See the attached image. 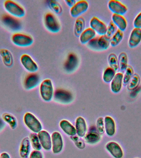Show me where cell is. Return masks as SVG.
Returning a JSON list of instances; mask_svg holds the SVG:
<instances>
[{"instance_id":"1","label":"cell","mask_w":141,"mask_h":158,"mask_svg":"<svg viewBox=\"0 0 141 158\" xmlns=\"http://www.w3.org/2000/svg\"><path fill=\"white\" fill-rule=\"evenodd\" d=\"M4 6L6 12L12 17L22 18L25 15V10L23 7L14 1H6L4 3Z\"/></svg>"},{"instance_id":"2","label":"cell","mask_w":141,"mask_h":158,"mask_svg":"<svg viewBox=\"0 0 141 158\" xmlns=\"http://www.w3.org/2000/svg\"><path fill=\"white\" fill-rule=\"evenodd\" d=\"M23 120L27 128L33 133H38L42 131L41 123L33 114L26 112L24 116Z\"/></svg>"},{"instance_id":"3","label":"cell","mask_w":141,"mask_h":158,"mask_svg":"<svg viewBox=\"0 0 141 158\" xmlns=\"http://www.w3.org/2000/svg\"><path fill=\"white\" fill-rule=\"evenodd\" d=\"M40 92L44 101H49L52 100L54 94V89L50 79H45L42 81L40 86Z\"/></svg>"},{"instance_id":"4","label":"cell","mask_w":141,"mask_h":158,"mask_svg":"<svg viewBox=\"0 0 141 158\" xmlns=\"http://www.w3.org/2000/svg\"><path fill=\"white\" fill-rule=\"evenodd\" d=\"M45 25L48 31L52 33H56L61 29L60 23L53 14L49 12L45 17Z\"/></svg>"},{"instance_id":"5","label":"cell","mask_w":141,"mask_h":158,"mask_svg":"<svg viewBox=\"0 0 141 158\" xmlns=\"http://www.w3.org/2000/svg\"><path fill=\"white\" fill-rule=\"evenodd\" d=\"M12 41L13 44L19 47H27L33 43V39L30 35L21 33H16L12 35Z\"/></svg>"},{"instance_id":"6","label":"cell","mask_w":141,"mask_h":158,"mask_svg":"<svg viewBox=\"0 0 141 158\" xmlns=\"http://www.w3.org/2000/svg\"><path fill=\"white\" fill-rule=\"evenodd\" d=\"M89 4L87 1L82 0L77 2L70 9V14L73 17H79L87 10Z\"/></svg>"},{"instance_id":"7","label":"cell","mask_w":141,"mask_h":158,"mask_svg":"<svg viewBox=\"0 0 141 158\" xmlns=\"http://www.w3.org/2000/svg\"><path fill=\"white\" fill-rule=\"evenodd\" d=\"M2 21L5 26L14 31H18L21 29V24L19 21L10 15H5L2 16Z\"/></svg>"},{"instance_id":"8","label":"cell","mask_w":141,"mask_h":158,"mask_svg":"<svg viewBox=\"0 0 141 158\" xmlns=\"http://www.w3.org/2000/svg\"><path fill=\"white\" fill-rule=\"evenodd\" d=\"M20 61L24 69L29 72L34 73L38 70V66L36 63L28 54L22 55L20 58Z\"/></svg>"},{"instance_id":"9","label":"cell","mask_w":141,"mask_h":158,"mask_svg":"<svg viewBox=\"0 0 141 158\" xmlns=\"http://www.w3.org/2000/svg\"><path fill=\"white\" fill-rule=\"evenodd\" d=\"M109 9L114 14L123 15L127 11V8L125 5L119 1L111 0L109 1L108 4Z\"/></svg>"},{"instance_id":"10","label":"cell","mask_w":141,"mask_h":158,"mask_svg":"<svg viewBox=\"0 0 141 158\" xmlns=\"http://www.w3.org/2000/svg\"><path fill=\"white\" fill-rule=\"evenodd\" d=\"M90 28L100 35H105L107 31V27L106 24L99 19L97 17H94L90 20Z\"/></svg>"},{"instance_id":"11","label":"cell","mask_w":141,"mask_h":158,"mask_svg":"<svg viewBox=\"0 0 141 158\" xmlns=\"http://www.w3.org/2000/svg\"><path fill=\"white\" fill-rule=\"evenodd\" d=\"M52 149L54 154H58L62 151L63 148V140L61 134L55 131L51 135Z\"/></svg>"},{"instance_id":"12","label":"cell","mask_w":141,"mask_h":158,"mask_svg":"<svg viewBox=\"0 0 141 158\" xmlns=\"http://www.w3.org/2000/svg\"><path fill=\"white\" fill-rule=\"evenodd\" d=\"M106 148L110 154L114 158H122L124 156L123 151L117 142L110 141L106 144Z\"/></svg>"},{"instance_id":"13","label":"cell","mask_w":141,"mask_h":158,"mask_svg":"<svg viewBox=\"0 0 141 158\" xmlns=\"http://www.w3.org/2000/svg\"><path fill=\"white\" fill-rule=\"evenodd\" d=\"M79 59L74 53H70L64 65V69L67 72L71 73L75 71L79 65Z\"/></svg>"},{"instance_id":"14","label":"cell","mask_w":141,"mask_h":158,"mask_svg":"<svg viewBox=\"0 0 141 158\" xmlns=\"http://www.w3.org/2000/svg\"><path fill=\"white\" fill-rule=\"evenodd\" d=\"M39 82V75L36 73H31L26 77L24 82V86L26 89L30 90L36 87Z\"/></svg>"},{"instance_id":"15","label":"cell","mask_w":141,"mask_h":158,"mask_svg":"<svg viewBox=\"0 0 141 158\" xmlns=\"http://www.w3.org/2000/svg\"><path fill=\"white\" fill-rule=\"evenodd\" d=\"M38 136L42 148L46 150L52 148V140L50 135L47 131H41L38 133Z\"/></svg>"},{"instance_id":"16","label":"cell","mask_w":141,"mask_h":158,"mask_svg":"<svg viewBox=\"0 0 141 158\" xmlns=\"http://www.w3.org/2000/svg\"><path fill=\"white\" fill-rule=\"evenodd\" d=\"M54 99L62 103H68L72 99V95L70 92L63 89H58L54 94Z\"/></svg>"},{"instance_id":"17","label":"cell","mask_w":141,"mask_h":158,"mask_svg":"<svg viewBox=\"0 0 141 158\" xmlns=\"http://www.w3.org/2000/svg\"><path fill=\"white\" fill-rule=\"evenodd\" d=\"M141 41V29L135 28L132 30L129 38L128 45L130 48H136Z\"/></svg>"},{"instance_id":"18","label":"cell","mask_w":141,"mask_h":158,"mask_svg":"<svg viewBox=\"0 0 141 158\" xmlns=\"http://www.w3.org/2000/svg\"><path fill=\"white\" fill-rule=\"evenodd\" d=\"M123 74L122 73H118L111 81V89L114 93H118L121 91L123 84Z\"/></svg>"},{"instance_id":"19","label":"cell","mask_w":141,"mask_h":158,"mask_svg":"<svg viewBox=\"0 0 141 158\" xmlns=\"http://www.w3.org/2000/svg\"><path fill=\"white\" fill-rule=\"evenodd\" d=\"M31 144L29 138L25 137L23 138L20 145L19 154L22 158H27L30 153Z\"/></svg>"},{"instance_id":"20","label":"cell","mask_w":141,"mask_h":158,"mask_svg":"<svg viewBox=\"0 0 141 158\" xmlns=\"http://www.w3.org/2000/svg\"><path fill=\"white\" fill-rule=\"evenodd\" d=\"M105 131L109 136H113L116 133V127L114 120L110 117L107 116L104 118Z\"/></svg>"},{"instance_id":"21","label":"cell","mask_w":141,"mask_h":158,"mask_svg":"<svg viewBox=\"0 0 141 158\" xmlns=\"http://www.w3.org/2000/svg\"><path fill=\"white\" fill-rule=\"evenodd\" d=\"M75 129L76 133L79 137H83L86 135L87 124L86 121L83 117H79L75 121Z\"/></svg>"},{"instance_id":"22","label":"cell","mask_w":141,"mask_h":158,"mask_svg":"<svg viewBox=\"0 0 141 158\" xmlns=\"http://www.w3.org/2000/svg\"><path fill=\"white\" fill-rule=\"evenodd\" d=\"M0 55L4 64L7 67H11L13 64V57L12 53L6 49H0Z\"/></svg>"},{"instance_id":"23","label":"cell","mask_w":141,"mask_h":158,"mask_svg":"<svg viewBox=\"0 0 141 158\" xmlns=\"http://www.w3.org/2000/svg\"><path fill=\"white\" fill-rule=\"evenodd\" d=\"M112 20L120 31L123 32L126 30L127 27V22L123 16L113 14L112 16Z\"/></svg>"},{"instance_id":"24","label":"cell","mask_w":141,"mask_h":158,"mask_svg":"<svg viewBox=\"0 0 141 158\" xmlns=\"http://www.w3.org/2000/svg\"><path fill=\"white\" fill-rule=\"evenodd\" d=\"M96 33L91 28L84 30L80 36V41L82 44H87L96 37Z\"/></svg>"},{"instance_id":"25","label":"cell","mask_w":141,"mask_h":158,"mask_svg":"<svg viewBox=\"0 0 141 158\" xmlns=\"http://www.w3.org/2000/svg\"><path fill=\"white\" fill-rule=\"evenodd\" d=\"M60 128L66 134L69 135H74L76 134L75 127L66 120L63 119L59 123Z\"/></svg>"},{"instance_id":"26","label":"cell","mask_w":141,"mask_h":158,"mask_svg":"<svg viewBox=\"0 0 141 158\" xmlns=\"http://www.w3.org/2000/svg\"><path fill=\"white\" fill-rule=\"evenodd\" d=\"M85 141L89 144H95L101 139V136L97 130H91L85 135Z\"/></svg>"},{"instance_id":"27","label":"cell","mask_w":141,"mask_h":158,"mask_svg":"<svg viewBox=\"0 0 141 158\" xmlns=\"http://www.w3.org/2000/svg\"><path fill=\"white\" fill-rule=\"evenodd\" d=\"M85 27V21L81 17H78L75 21L74 25V33L77 37L80 36V34L84 31Z\"/></svg>"},{"instance_id":"28","label":"cell","mask_w":141,"mask_h":158,"mask_svg":"<svg viewBox=\"0 0 141 158\" xmlns=\"http://www.w3.org/2000/svg\"><path fill=\"white\" fill-rule=\"evenodd\" d=\"M110 40L111 38L106 35H101L98 38L97 44L100 51L106 50L110 45Z\"/></svg>"},{"instance_id":"29","label":"cell","mask_w":141,"mask_h":158,"mask_svg":"<svg viewBox=\"0 0 141 158\" xmlns=\"http://www.w3.org/2000/svg\"><path fill=\"white\" fill-rule=\"evenodd\" d=\"M2 119L4 122L7 123L12 129H14L17 127V122L15 117L12 114L5 113L2 114Z\"/></svg>"},{"instance_id":"30","label":"cell","mask_w":141,"mask_h":158,"mask_svg":"<svg viewBox=\"0 0 141 158\" xmlns=\"http://www.w3.org/2000/svg\"><path fill=\"white\" fill-rule=\"evenodd\" d=\"M119 68L122 72H125L128 66V57L126 53H120L118 58Z\"/></svg>"},{"instance_id":"31","label":"cell","mask_w":141,"mask_h":158,"mask_svg":"<svg viewBox=\"0 0 141 158\" xmlns=\"http://www.w3.org/2000/svg\"><path fill=\"white\" fill-rule=\"evenodd\" d=\"M123 36V32L120 30H117L115 34L111 38L110 45L113 47L117 46L122 40Z\"/></svg>"},{"instance_id":"32","label":"cell","mask_w":141,"mask_h":158,"mask_svg":"<svg viewBox=\"0 0 141 158\" xmlns=\"http://www.w3.org/2000/svg\"><path fill=\"white\" fill-rule=\"evenodd\" d=\"M29 139L31 146L34 150L40 151L41 149L42 146L38 134L34 133H31L29 135Z\"/></svg>"},{"instance_id":"33","label":"cell","mask_w":141,"mask_h":158,"mask_svg":"<svg viewBox=\"0 0 141 158\" xmlns=\"http://www.w3.org/2000/svg\"><path fill=\"white\" fill-rule=\"evenodd\" d=\"M116 72L115 70L111 67H108L105 69L103 75L104 81L107 83L111 82L116 75Z\"/></svg>"},{"instance_id":"34","label":"cell","mask_w":141,"mask_h":158,"mask_svg":"<svg viewBox=\"0 0 141 158\" xmlns=\"http://www.w3.org/2000/svg\"><path fill=\"white\" fill-rule=\"evenodd\" d=\"M140 77L137 74H134L133 76L127 84V88L129 91H133L138 87L140 82Z\"/></svg>"},{"instance_id":"35","label":"cell","mask_w":141,"mask_h":158,"mask_svg":"<svg viewBox=\"0 0 141 158\" xmlns=\"http://www.w3.org/2000/svg\"><path fill=\"white\" fill-rule=\"evenodd\" d=\"M108 62L110 67L112 68L115 71H118L119 68L118 58L114 53H111L108 56Z\"/></svg>"},{"instance_id":"36","label":"cell","mask_w":141,"mask_h":158,"mask_svg":"<svg viewBox=\"0 0 141 158\" xmlns=\"http://www.w3.org/2000/svg\"><path fill=\"white\" fill-rule=\"evenodd\" d=\"M134 75V70L132 67L129 66L127 67L125 71L124 75L123 77V85H127Z\"/></svg>"},{"instance_id":"37","label":"cell","mask_w":141,"mask_h":158,"mask_svg":"<svg viewBox=\"0 0 141 158\" xmlns=\"http://www.w3.org/2000/svg\"><path fill=\"white\" fill-rule=\"evenodd\" d=\"M48 6L57 14H60L62 13V9L61 6L57 1H48Z\"/></svg>"},{"instance_id":"38","label":"cell","mask_w":141,"mask_h":158,"mask_svg":"<svg viewBox=\"0 0 141 158\" xmlns=\"http://www.w3.org/2000/svg\"><path fill=\"white\" fill-rule=\"evenodd\" d=\"M96 130L100 134H103L105 132V122L103 117L98 118L96 122Z\"/></svg>"},{"instance_id":"39","label":"cell","mask_w":141,"mask_h":158,"mask_svg":"<svg viewBox=\"0 0 141 158\" xmlns=\"http://www.w3.org/2000/svg\"><path fill=\"white\" fill-rule=\"evenodd\" d=\"M117 31V27L112 21L110 22L107 27L106 35L111 38Z\"/></svg>"},{"instance_id":"40","label":"cell","mask_w":141,"mask_h":158,"mask_svg":"<svg viewBox=\"0 0 141 158\" xmlns=\"http://www.w3.org/2000/svg\"><path fill=\"white\" fill-rule=\"evenodd\" d=\"M97 37H95L88 43V46L90 49L95 51H100L97 44Z\"/></svg>"},{"instance_id":"41","label":"cell","mask_w":141,"mask_h":158,"mask_svg":"<svg viewBox=\"0 0 141 158\" xmlns=\"http://www.w3.org/2000/svg\"><path fill=\"white\" fill-rule=\"evenodd\" d=\"M135 28L141 29V12L135 17L133 22Z\"/></svg>"},{"instance_id":"42","label":"cell","mask_w":141,"mask_h":158,"mask_svg":"<svg viewBox=\"0 0 141 158\" xmlns=\"http://www.w3.org/2000/svg\"><path fill=\"white\" fill-rule=\"evenodd\" d=\"M29 158H43V154L40 151L34 150L30 154Z\"/></svg>"},{"instance_id":"43","label":"cell","mask_w":141,"mask_h":158,"mask_svg":"<svg viewBox=\"0 0 141 158\" xmlns=\"http://www.w3.org/2000/svg\"><path fill=\"white\" fill-rule=\"evenodd\" d=\"M65 1L67 5L70 7H72L76 2V1H74V0H67V1Z\"/></svg>"},{"instance_id":"44","label":"cell","mask_w":141,"mask_h":158,"mask_svg":"<svg viewBox=\"0 0 141 158\" xmlns=\"http://www.w3.org/2000/svg\"><path fill=\"white\" fill-rule=\"evenodd\" d=\"M0 158H11L8 153L6 152H3L0 154Z\"/></svg>"},{"instance_id":"45","label":"cell","mask_w":141,"mask_h":158,"mask_svg":"<svg viewBox=\"0 0 141 158\" xmlns=\"http://www.w3.org/2000/svg\"><path fill=\"white\" fill-rule=\"evenodd\" d=\"M5 126V124L3 120L0 118V131H1L2 129H3Z\"/></svg>"},{"instance_id":"46","label":"cell","mask_w":141,"mask_h":158,"mask_svg":"<svg viewBox=\"0 0 141 158\" xmlns=\"http://www.w3.org/2000/svg\"></svg>"}]
</instances>
